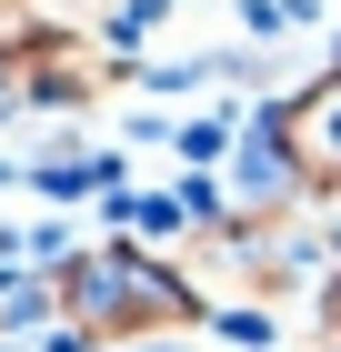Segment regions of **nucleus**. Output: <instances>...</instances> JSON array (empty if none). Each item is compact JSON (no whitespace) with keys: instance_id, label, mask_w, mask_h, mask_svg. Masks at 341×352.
I'll return each mask as SVG.
<instances>
[{"instance_id":"nucleus-1","label":"nucleus","mask_w":341,"mask_h":352,"mask_svg":"<svg viewBox=\"0 0 341 352\" xmlns=\"http://www.w3.org/2000/svg\"><path fill=\"white\" fill-rule=\"evenodd\" d=\"M60 312L80 342H151V332L191 322V292H181V272L141 262V252H91L60 272Z\"/></svg>"},{"instance_id":"nucleus-2","label":"nucleus","mask_w":341,"mask_h":352,"mask_svg":"<svg viewBox=\"0 0 341 352\" xmlns=\"http://www.w3.org/2000/svg\"><path fill=\"white\" fill-rule=\"evenodd\" d=\"M281 141H291V171H301V182L341 191V71H331V81L311 91V101H291Z\"/></svg>"}]
</instances>
